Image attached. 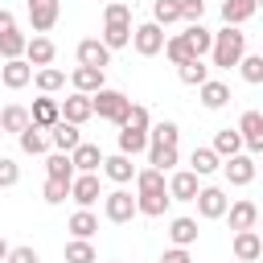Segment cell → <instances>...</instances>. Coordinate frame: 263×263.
Returning a JSON list of instances; mask_svg holds the SVG:
<instances>
[{"mask_svg": "<svg viewBox=\"0 0 263 263\" xmlns=\"http://www.w3.org/2000/svg\"><path fill=\"white\" fill-rule=\"evenodd\" d=\"M222 160H230V156H238V152H247L242 148V136H238V127H218V136H214V144H210Z\"/></svg>", "mask_w": 263, "mask_h": 263, "instance_id": "obj_26", "label": "cell"}, {"mask_svg": "<svg viewBox=\"0 0 263 263\" xmlns=\"http://www.w3.org/2000/svg\"><path fill=\"white\" fill-rule=\"evenodd\" d=\"M127 123H132V127H144V132H148V127H152V115H148V107L132 103V111H127Z\"/></svg>", "mask_w": 263, "mask_h": 263, "instance_id": "obj_50", "label": "cell"}, {"mask_svg": "<svg viewBox=\"0 0 263 263\" xmlns=\"http://www.w3.org/2000/svg\"><path fill=\"white\" fill-rule=\"evenodd\" d=\"M164 58H168L173 66H185V62H193V53H189V45H185V37H181V33L164 41Z\"/></svg>", "mask_w": 263, "mask_h": 263, "instance_id": "obj_44", "label": "cell"}, {"mask_svg": "<svg viewBox=\"0 0 263 263\" xmlns=\"http://www.w3.org/2000/svg\"><path fill=\"white\" fill-rule=\"evenodd\" d=\"M177 4H181V21H185V25H201L205 0H177Z\"/></svg>", "mask_w": 263, "mask_h": 263, "instance_id": "obj_46", "label": "cell"}, {"mask_svg": "<svg viewBox=\"0 0 263 263\" xmlns=\"http://www.w3.org/2000/svg\"><path fill=\"white\" fill-rule=\"evenodd\" d=\"M197 173H189V168H177V173H168V197L173 201H193L197 197Z\"/></svg>", "mask_w": 263, "mask_h": 263, "instance_id": "obj_18", "label": "cell"}, {"mask_svg": "<svg viewBox=\"0 0 263 263\" xmlns=\"http://www.w3.org/2000/svg\"><path fill=\"white\" fill-rule=\"evenodd\" d=\"M12 29H16V16H12L8 8H0V37H4V33H12Z\"/></svg>", "mask_w": 263, "mask_h": 263, "instance_id": "obj_52", "label": "cell"}, {"mask_svg": "<svg viewBox=\"0 0 263 263\" xmlns=\"http://www.w3.org/2000/svg\"><path fill=\"white\" fill-rule=\"evenodd\" d=\"M214 168H222V156H218L214 148H193V152H189V173L210 177Z\"/></svg>", "mask_w": 263, "mask_h": 263, "instance_id": "obj_33", "label": "cell"}, {"mask_svg": "<svg viewBox=\"0 0 263 263\" xmlns=\"http://www.w3.org/2000/svg\"><path fill=\"white\" fill-rule=\"evenodd\" d=\"M242 58H247V33H242V29H234V25H222V29L214 33L210 62H214L218 70H230V66H238Z\"/></svg>", "mask_w": 263, "mask_h": 263, "instance_id": "obj_1", "label": "cell"}, {"mask_svg": "<svg viewBox=\"0 0 263 263\" xmlns=\"http://www.w3.org/2000/svg\"><path fill=\"white\" fill-rule=\"evenodd\" d=\"M53 58H58V45H53L45 33H33L29 45H25V62L37 66V70H45V66H53Z\"/></svg>", "mask_w": 263, "mask_h": 263, "instance_id": "obj_12", "label": "cell"}, {"mask_svg": "<svg viewBox=\"0 0 263 263\" xmlns=\"http://www.w3.org/2000/svg\"><path fill=\"white\" fill-rule=\"evenodd\" d=\"M103 4H111V0H103Z\"/></svg>", "mask_w": 263, "mask_h": 263, "instance_id": "obj_56", "label": "cell"}, {"mask_svg": "<svg viewBox=\"0 0 263 263\" xmlns=\"http://www.w3.org/2000/svg\"><path fill=\"white\" fill-rule=\"evenodd\" d=\"M25 45H29V37H25L21 29H12V33H4V37H0V58H4V62L25 58Z\"/></svg>", "mask_w": 263, "mask_h": 263, "instance_id": "obj_42", "label": "cell"}, {"mask_svg": "<svg viewBox=\"0 0 263 263\" xmlns=\"http://www.w3.org/2000/svg\"><path fill=\"white\" fill-rule=\"evenodd\" d=\"M259 226H263V210H259Z\"/></svg>", "mask_w": 263, "mask_h": 263, "instance_id": "obj_54", "label": "cell"}, {"mask_svg": "<svg viewBox=\"0 0 263 263\" xmlns=\"http://www.w3.org/2000/svg\"><path fill=\"white\" fill-rule=\"evenodd\" d=\"M119 152H123V156H132V160H136L140 152H148V132H144V127L123 123V127H119Z\"/></svg>", "mask_w": 263, "mask_h": 263, "instance_id": "obj_23", "label": "cell"}, {"mask_svg": "<svg viewBox=\"0 0 263 263\" xmlns=\"http://www.w3.org/2000/svg\"><path fill=\"white\" fill-rule=\"evenodd\" d=\"M90 103H95V115H99V119H107V123H115V127H123V123H127L132 99H127L123 90H111V86H103L99 95H90Z\"/></svg>", "mask_w": 263, "mask_h": 263, "instance_id": "obj_2", "label": "cell"}, {"mask_svg": "<svg viewBox=\"0 0 263 263\" xmlns=\"http://www.w3.org/2000/svg\"><path fill=\"white\" fill-rule=\"evenodd\" d=\"M226 222H230L234 234H238V230H255V226H259V205L247 201V197H238V201L226 205Z\"/></svg>", "mask_w": 263, "mask_h": 263, "instance_id": "obj_11", "label": "cell"}, {"mask_svg": "<svg viewBox=\"0 0 263 263\" xmlns=\"http://www.w3.org/2000/svg\"><path fill=\"white\" fill-rule=\"evenodd\" d=\"M197 99H201V107H205V111H222V107L230 103V86H226L222 78H210V82H201V86H197Z\"/></svg>", "mask_w": 263, "mask_h": 263, "instance_id": "obj_20", "label": "cell"}, {"mask_svg": "<svg viewBox=\"0 0 263 263\" xmlns=\"http://www.w3.org/2000/svg\"><path fill=\"white\" fill-rule=\"evenodd\" d=\"M177 140H181V127H177L173 119H160V123H152V127H148V144H164V148H177Z\"/></svg>", "mask_w": 263, "mask_h": 263, "instance_id": "obj_37", "label": "cell"}, {"mask_svg": "<svg viewBox=\"0 0 263 263\" xmlns=\"http://www.w3.org/2000/svg\"><path fill=\"white\" fill-rule=\"evenodd\" d=\"M16 144H21V152H25V156H45V152H49V136H45L41 127H33V123L16 136Z\"/></svg>", "mask_w": 263, "mask_h": 263, "instance_id": "obj_30", "label": "cell"}, {"mask_svg": "<svg viewBox=\"0 0 263 263\" xmlns=\"http://www.w3.org/2000/svg\"><path fill=\"white\" fill-rule=\"evenodd\" d=\"M164 41H168V33L156 25V21H144V25H132V49L140 53V58H156L160 49H164Z\"/></svg>", "mask_w": 263, "mask_h": 263, "instance_id": "obj_3", "label": "cell"}, {"mask_svg": "<svg viewBox=\"0 0 263 263\" xmlns=\"http://www.w3.org/2000/svg\"><path fill=\"white\" fill-rule=\"evenodd\" d=\"M222 173H226V181L230 185H251L255 181V173H259V164H255V156L251 152H238V156H230V160H222Z\"/></svg>", "mask_w": 263, "mask_h": 263, "instance_id": "obj_6", "label": "cell"}, {"mask_svg": "<svg viewBox=\"0 0 263 263\" xmlns=\"http://www.w3.org/2000/svg\"><path fill=\"white\" fill-rule=\"evenodd\" d=\"M255 12H259V4H255V0H222V21H226V25H234V29H238V25H247Z\"/></svg>", "mask_w": 263, "mask_h": 263, "instance_id": "obj_27", "label": "cell"}, {"mask_svg": "<svg viewBox=\"0 0 263 263\" xmlns=\"http://www.w3.org/2000/svg\"><path fill=\"white\" fill-rule=\"evenodd\" d=\"M168 193H136V210L144 214V218H164V210H168Z\"/></svg>", "mask_w": 263, "mask_h": 263, "instance_id": "obj_36", "label": "cell"}, {"mask_svg": "<svg viewBox=\"0 0 263 263\" xmlns=\"http://www.w3.org/2000/svg\"><path fill=\"white\" fill-rule=\"evenodd\" d=\"M160 263H193V259H189V251H185V247H168V251L160 255Z\"/></svg>", "mask_w": 263, "mask_h": 263, "instance_id": "obj_51", "label": "cell"}, {"mask_svg": "<svg viewBox=\"0 0 263 263\" xmlns=\"http://www.w3.org/2000/svg\"><path fill=\"white\" fill-rule=\"evenodd\" d=\"M58 103H62V119H66V123H74V127H82V123L95 115L90 95H78V90H74L70 99H58Z\"/></svg>", "mask_w": 263, "mask_h": 263, "instance_id": "obj_14", "label": "cell"}, {"mask_svg": "<svg viewBox=\"0 0 263 263\" xmlns=\"http://www.w3.org/2000/svg\"><path fill=\"white\" fill-rule=\"evenodd\" d=\"M107 181H115V185H127V181H136V164H132V156H123V152H115V156H103V168H99Z\"/></svg>", "mask_w": 263, "mask_h": 263, "instance_id": "obj_17", "label": "cell"}, {"mask_svg": "<svg viewBox=\"0 0 263 263\" xmlns=\"http://www.w3.org/2000/svg\"><path fill=\"white\" fill-rule=\"evenodd\" d=\"M45 177H49V181H66V185H70L78 173H74V164H70V156H66V152H49V160H45Z\"/></svg>", "mask_w": 263, "mask_h": 263, "instance_id": "obj_35", "label": "cell"}, {"mask_svg": "<svg viewBox=\"0 0 263 263\" xmlns=\"http://www.w3.org/2000/svg\"><path fill=\"white\" fill-rule=\"evenodd\" d=\"M33 82H37V90H41V95H58V90L66 86V74H62V70H53V66H45V70H37V74H33Z\"/></svg>", "mask_w": 263, "mask_h": 263, "instance_id": "obj_39", "label": "cell"}, {"mask_svg": "<svg viewBox=\"0 0 263 263\" xmlns=\"http://www.w3.org/2000/svg\"><path fill=\"white\" fill-rule=\"evenodd\" d=\"M238 74H242V82L259 86V82H263V53H247V58L238 62Z\"/></svg>", "mask_w": 263, "mask_h": 263, "instance_id": "obj_43", "label": "cell"}, {"mask_svg": "<svg viewBox=\"0 0 263 263\" xmlns=\"http://www.w3.org/2000/svg\"><path fill=\"white\" fill-rule=\"evenodd\" d=\"M103 21H123V25H132V8H127L123 0H111V4H103Z\"/></svg>", "mask_w": 263, "mask_h": 263, "instance_id": "obj_48", "label": "cell"}, {"mask_svg": "<svg viewBox=\"0 0 263 263\" xmlns=\"http://www.w3.org/2000/svg\"><path fill=\"white\" fill-rule=\"evenodd\" d=\"M173 164H177V148H164V144H148V168L173 173Z\"/></svg>", "mask_w": 263, "mask_h": 263, "instance_id": "obj_40", "label": "cell"}, {"mask_svg": "<svg viewBox=\"0 0 263 263\" xmlns=\"http://www.w3.org/2000/svg\"><path fill=\"white\" fill-rule=\"evenodd\" d=\"M70 86H74L78 95H99L107 82H103V70H95V66H74V74H70Z\"/></svg>", "mask_w": 263, "mask_h": 263, "instance_id": "obj_22", "label": "cell"}, {"mask_svg": "<svg viewBox=\"0 0 263 263\" xmlns=\"http://www.w3.org/2000/svg\"><path fill=\"white\" fill-rule=\"evenodd\" d=\"M177 78H181L185 86H201V82H210V66H205L201 58H193V62L177 66Z\"/></svg>", "mask_w": 263, "mask_h": 263, "instance_id": "obj_38", "label": "cell"}, {"mask_svg": "<svg viewBox=\"0 0 263 263\" xmlns=\"http://www.w3.org/2000/svg\"><path fill=\"white\" fill-rule=\"evenodd\" d=\"M255 4H259V8H263V0H255Z\"/></svg>", "mask_w": 263, "mask_h": 263, "instance_id": "obj_55", "label": "cell"}, {"mask_svg": "<svg viewBox=\"0 0 263 263\" xmlns=\"http://www.w3.org/2000/svg\"><path fill=\"white\" fill-rule=\"evenodd\" d=\"M111 53L115 49H127L132 45V25H123V21H103V37H99Z\"/></svg>", "mask_w": 263, "mask_h": 263, "instance_id": "obj_25", "label": "cell"}, {"mask_svg": "<svg viewBox=\"0 0 263 263\" xmlns=\"http://www.w3.org/2000/svg\"><path fill=\"white\" fill-rule=\"evenodd\" d=\"M25 12H29L33 33H49L62 16V0H25Z\"/></svg>", "mask_w": 263, "mask_h": 263, "instance_id": "obj_5", "label": "cell"}, {"mask_svg": "<svg viewBox=\"0 0 263 263\" xmlns=\"http://www.w3.org/2000/svg\"><path fill=\"white\" fill-rule=\"evenodd\" d=\"M25 127H29V107H21V103H8V107L0 111V136H4V132L21 136Z\"/></svg>", "mask_w": 263, "mask_h": 263, "instance_id": "obj_29", "label": "cell"}, {"mask_svg": "<svg viewBox=\"0 0 263 263\" xmlns=\"http://www.w3.org/2000/svg\"><path fill=\"white\" fill-rule=\"evenodd\" d=\"M74 53H78V66H95V70H107L111 66V49L99 37H82Z\"/></svg>", "mask_w": 263, "mask_h": 263, "instance_id": "obj_13", "label": "cell"}, {"mask_svg": "<svg viewBox=\"0 0 263 263\" xmlns=\"http://www.w3.org/2000/svg\"><path fill=\"white\" fill-rule=\"evenodd\" d=\"M21 181V164L12 156H0V189H12Z\"/></svg>", "mask_w": 263, "mask_h": 263, "instance_id": "obj_47", "label": "cell"}, {"mask_svg": "<svg viewBox=\"0 0 263 263\" xmlns=\"http://www.w3.org/2000/svg\"><path fill=\"white\" fill-rule=\"evenodd\" d=\"M62 259H66V263H99V251H95L90 238H70V242L62 247Z\"/></svg>", "mask_w": 263, "mask_h": 263, "instance_id": "obj_32", "label": "cell"}, {"mask_svg": "<svg viewBox=\"0 0 263 263\" xmlns=\"http://www.w3.org/2000/svg\"><path fill=\"white\" fill-rule=\"evenodd\" d=\"M4 263H41V255H37V247H12Z\"/></svg>", "mask_w": 263, "mask_h": 263, "instance_id": "obj_49", "label": "cell"}, {"mask_svg": "<svg viewBox=\"0 0 263 263\" xmlns=\"http://www.w3.org/2000/svg\"><path fill=\"white\" fill-rule=\"evenodd\" d=\"M70 164H74V173H99V168H103V148L82 140V144L70 152Z\"/></svg>", "mask_w": 263, "mask_h": 263, "instance_id": "obj_21", "label": "cell"}, {"mask_svg": "<svg viewBox=\"0 0 263 263\" xmlns=\"http://www.w3.org/2000/svg\"><path fill=\"white\" fill-rule=\"evenodd\" d=\"M181 37H185V45H189V53H193V58H205V53H210V45H214V33H210L205 25H185V33H181Z\"/></svg>", "mask_w": 263, "mask_h": 263, "instance_id": "obj_28", "label": "cell"}, {"mask_svg": "<svg viewBox=\"0 0 263 263\" xmlns=\"http://www.w3.org/2000/svg\"><path fill=\"white\" fill-rule=\"evenodd\" d=\"M230 251H234L238 263H255V259H263V238H259V230H238L234 242H230Z\"/></svg>", "mask_w": 263, "mask_h": 263, "instance_id": "obj_16", "label": "cell"}, {"mask_svg": "<svg viewBox=\"0 0 263 263\" xmlns=\"http://www.w3.org/2000/svg\"><path fill=\"white\" fill-rule=\"evenodd\" d=\"M193 201H197V214L210 218V222H214V218H226V205H230V197H226L218 185H201Z\"/></svg>", "mask_w": 263, "mask_h": 263, "instance_id": "obj_8", "label": "cell"}, {"mask_svg": "<svg viewBox=\"0 0 263 263\" xmlns=\"http://www.w3.org/2000/svg\"><path fill=\"white\" fill-rule=\"evenodd\" d=\"M58 119H62V103H58L53 95H41V99H33V107H29V123H33V127L49 132Z\"/></svg>", "mask_w": 263, "mask_h": 263, "instance_id": "obj_10", "label": "cell"}, {"mask_svg": "<svg viewBox=\"0 0 263 263\" xmlns=\"http://www.w3.org/2000/svg\"><path fill=\"white\" fill-rule=\"evenodd\" d=\"M45 136H49V148H53V152H66V156H70V152L82 144V132H78L74 123H66V119H58V123H53Z\"/></svg>", "mask_w": 263, "mask_h": 263, "instance_id": "obj_15", "label": "cell"}, {"mask_svg": "<svg viewBox=\"0 0 263 263\" xmlns=\"http://www.w3.org/2000/svg\"><path fill=\"white\" fill-rule=\"evenodd\" d=\"M136 193H168V177L160 168H136Z\"/></svg>", "mask_w": 263, "mask_h": 263, "instance_id": "obj_34", "label": "cell"}, {"mask_svg": "<svg viewBox=\"0 0 263 263\" xmlns=\"http://www.w3.org/2000/svg\"><path fill=\"white\" fill-rule=\"evenodd\" d=\"M99 197H103V189H99V173H78V177L70 181V201H78V210H90Z\"/></svg>", "mask_w": 263, "mask_h": 263, "instance_id": "obj_7", "label": "cell"}, {"mask_svg": "<svg viewBox=\"0 0 263 263\" xmlns=\"http://www.w3.org/2000/svg\"><path fill=\"white\" fill-rule=\"evenodd\" d=\"M152 21H156L160 29L177 25V21H181V4H177V0H152Z\"/></svg>", "mask_w": 263, "mask_h": 263, "instance_id": "obj_41", "label": "cell"}, {"mask_svg": "<svg viewBox=\"0 0 263 263\" xmlns=\"http://www.w3.org/2000/svg\"><path fill=\"white\" fill-rule=\"evenodd\" d=\"M0 66H4V58H0Z\"/></svg>", "mask_w": 263, "mask_h": 263, "instance_id": "obj_57", "label": "cell"}, {"mask_svg": "<svg viewBox=\"0 0 263 263\" xmlns=\"http://www.w3.org/2000/svg\"><path fill=\"white\" fill-rule=\"evenodd\" d=\"M259 238H263V234H259Z\"/></svg>", "mask_w": 263, "mask_h": 263, "instance_id": "obj_58", "label": "cell"}, {"mask_svg": "<svg viewBox=\"0 0 263 263\" xmlns=\"http://www.w3.org/2000/svg\"><path fill=\"white\" fill-rule=\"evenodd\" d=\"M103 214H107V222H115V226H123V222H132L140 210H136V197L119 185V189H111V193H103Z\"/></svg>", "mask_w": 263, "mask_h": 263, "instance_id": "obj_4", "label": "cell"}, {"mask_svg": "<svg viewBox=\"0 0 263 263\" xmlns=\"http://www.w3.org/2000/svg\"><path fill=\"white\" fill-rule=\"evenodd\" d=\"M8 251H12V247H8V242H4V238H0V263H4V259H8Z\"/></svg>", "mask_w": 263, "mask_h": 263, "instance_id": "obj_53", "label": "cell"}, {"mask_svg": "<svg viewBox=\"0 0 263 263\" xmlns=\"http://www.w3.org/2000/svg\"><path fill=\"white\" fill-rule=\"evenodd\" d=\"M66 230H70V238H95V230H99L95 210H74L70 222H66Z\"/></svg>", "mask_w": 263, "mask_h": 263, "instance_id": "obj_31", "label": "cell"}, {"mask_svg": "<svg viewBox=\"0 0 263 263\" xmlns=\"http://www.w3.org/2000/svg\"><path fill=\"white\" fill-rule=\"evenodd\" d=\"M0 82H4L8 90H21V86H29V82H33V66H29L25 58H12V62H4V66H0Z\"/></svg>", "mask_w": 263, "mask_h": 263, "instance_id": "obj_19", "label": "cell"}, {"mask_svg": "<svg viewBox=\"0 0 263 263\" xmlns=\"http://www.w3.org/2000/svg\"><path fill=\"white\" fill-rule=\"evenodd\" d=\"M197 234H201V230H197V218H173V222H168V242H173V247H185V251H189V247L197 242Z\"/></svg>", "mask_w": 263, "mask_h": 263, "instance_id": "obj_24", "label": "cell"}, {"mask_svg": "<svg viewBox=\"0 0 263 263\" xmlns=\"http://www.w3.org/2000/svg\"><path fill=\"white\" fill-rule=\"evenodd\" d=\"M238 136H242V148H247V152L263 156V111H242Z\"/></svg>", "mask_w": 263, "mask_h": 263, "instance_id": "obj_9", "label": "cell"}, {"mask_svg": "<svg viewBox=\"0 0 263 263\" xmlns=\"http://www.w3.org/2000/svg\"><path fill=\"white\" fill-rule=\"evenodd\" d=\"M41 197H45V205H62V201L70 197V185H66V181H49V177H45V189H41Z\"/></svg>", "mask_w": 263, "mask_h": 263, "instance_id": "obj_45", "label": "cell"}]
</instances>
